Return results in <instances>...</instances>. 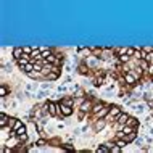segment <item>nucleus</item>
<instances>
[{
  "instance_id": "1",
  "label": "nucleus",
  "mask_w": 153,
  "mask_h": 153,
  "mask_svg": "<svg viewBox=\"0 0 153 153\" xmlns=\"http://www.w3.org/2000/svg\"><path fill=\"white\" fill-rule=\"evenodd\" d=\"M58 113H61L63 116H69L72 113V110L68 103H61V105H58Z\"/></svg>"
},
{
  "instance_id": "2",
  "label": "nucleus",
  "mask_w": 153,
  "mask_h": 153,
  "mask_svg": "<svg viewBox=\"0 0 153 153\" xmlns=\"http://www.w3.org/2000/svg\"><path fill=\"white\" fill-rule=\"evenodd\" d=\"M119 114H121V110L118 108V106H113V108L110 110V113H108V118L110 119H118Z\"/></svg>"
},
{
  "instance_id": "3",
  "label": "nucleus",
  "mask_w": 153,
  "mask_h": 153,
  "mask_svg": "<svg viewBox=\"0 0 153 153\" xmlns=\"http://www.w3.org/2000/svg\"><path fill=\"white\" fill-rule=\"evenodd\" d=\"M47 110H48V113H50L52 116H55L56 113H58V105L50 102V103H47Z\"/></svg>"
},
{
  "instance_id": "4",
  "label": "nucleus",
  "mask_w": 153,
  "mask_h": 153,
  "mask_svg": "<svg viewBox=\"0 0 153 153\" xmlns=\"http://www.w3.org/2000/svg\"><path fill=\"white\" fill-rule=\"evenodd\" d=\"M110 110H111V108H110V106H106V105H105L103 108H102L100 111L97 113V118H98V119H102V118H105V116H106V114H108V113H110Z\"/></svg>"
},
{
  "instance_id": "5",
  "label": "nucleus",
  "mask_w": 153,
  "mask_h": 153,
  "mask_svg": "<svg viewBox=\"0 0 153 153\" xmlns=\"http://www.w3.org/2000/svg\"><path fill=\"white\" fill-rule=\"evenodd\" d=\"M126 82H127V84H135V82H137V77L134 76L132 72H127V74H126Z\"/></svg>"
},
{
  "instance_id": "6",
  "label": "nucleus",
  "mask_w": 153,
  "mask_h": 153,
  "mask_svg": "<svg viewBox=\"0 0 153 153\" xmlns=\"http://www.w3.org/2000/svg\"><path fill=\"white\" fill-rule=\"evenodd\" d=\"M127 119H129V114H126V113H121L119 116H118V123H119L121 126L126 124V123H127Z\"/></svg>"
},
{
  "instance_id": "7",
  "label": "nucleus",
  "mask_w": 153,
  "mask_h": 153,
  "mask_svg": "<svg viewBox=\"0 0 153 153\" xmlns=\"http://www.w3.org/2000/svg\"><path fill=\"white\" fill-rule=\"evenodd\" d=\"M23 53H24L23 48H15V50H13V56H15L16 60H18V58H21V56H23Z\"/></svg>"
},
{
  "instance_id": "8",
  "label": "nucleus",
  "mask_w": 153,
  "mask_h": 153,
  "mask_svg": "<svg viewBox=\"0 0 153 153\" xmlns=\"http://www.w3.org/2000/svg\"><path fill=\"white\" fill-rule=\"evenodd\" d=\"M127 126H131V127H135V126H139V121L135 119V118H131L129 116V119H127V123H126Z\"/></svg>"
},
{
  "instance_id": "9",
  "label": "nucleus",
  "mask_w": 153,
  "mask_h": 153,
  "mask_svg": "<svg viewBox=\"0 0 153 153\" xmlns=\"http://www.w3.org/2000/svg\"><path fill=\"white\" fill-rule=\"evenodd\" d=\"M28 63H29V60L26 58V56H21V58H18V64H20L21 68H23V66H26Z\"/></svg>"
},
{
  "instance_id": "10",
  "label": "nucleus",
  "mask_w": 153,
  "mask_h": 153,
  "mask_svg": "<svg viewBox=\"0 0 153 153\" xmlns=\"http://www.w3.org/2000/svg\"><path fill=\"white\" fill-rule=\"evenodd\" d=\"M97 152H98V153H106V152H111V147H110V145H108V147H105V145H103V147H98V148H97Z\"/></svg>"
},
{
  "instance_id": "11",
  "label": "nucleus",
  "mask_w": 153,
  "mask_h": 153,
  "mask_svg": "<svg viewBox=\"0 0 153 153\" xmlns=\"http://www.w3.org/2000/svg\"><path fill=\"white\" fill-rule=\"evenodd\" d=\"M7 114H3V113H2V114H0V126H2V127H5V124H7Z\"/></svg>"
},
{
  "instance_id": "12",
  "label": "nucleus",
  "mask_w": 153,
  "mask_h": 153,
  "mask_svg": "<svg viewBox=\"0 0 153 153\" xmlns=\"http://www.w3.org/2000/svg\"><path fill=\"white\" fill-rule=\"evenodd\" d=\"M89 108H90V102H84L81 105V111H89Z\"/></svg>"
},
{
  "instance_id": "13",
  "label": "nucleus",
  "mask_w": 153,
  "mask_h": 153,
  "mask_svg": "<svg viewBox=\"0 0 153 153\" xmlns=\"http://www.w3.org/2000/svg\"><path fill=\"white\" fill-rule=\"evenodd\" d=\"M15 134H16V135H21V134H26V126L23 124L20 129H16V131H15Z\"/></svg>"
},
{
  "instance_id": "14",
  "label": "nucleus",
  "mask_w": 153,
  "mask_h": 153,
  "mask_svg": "<svg viewBox=\"0 0 153 153\" xmlns=\"http://www.w3.org/2000/svg\"><path fill=\"white\" fill-rule=\"evenodd\" d=\"M121 150H123V147H119V145H116V144L111 147V153H119Z\"/></svg>"
},
{
  "instance_id": "15",
  "label": "nucleus",
  "mask_w": 153,
  "mask_h": 153,
  "mask_svg": "<svg viewBox=\"0 0 153 153\" xmlns=\"http://www.w3.org/2000/svg\"><path fill=\"white\" fill-rule=\"evenodd\" d=\"M45 61H48V63H55V61H56V56H53L52 53H50V55L45 58Z\"/></svg>"
},
{
  "instance_id": "16",
  "label": "nucleus",
  "mask_w": 153,
  "mask_h": 153,
  "mask_svg": "<svg viewBox=\"0 0 153 153\" xmlns=\"http://www.w3.org/2000/svg\"><path fill=\"white\" fill-rule=\"evenodd\" d=\"M21 126H23V123H21V121H15V124L12 126V127H13V132H15L16 129H20Z\"/></svg>"
},
{
  "instance_id": "17",
  "label": "nucleus",
  "mask_w": 153,
  "mask_h": 153,
  "mask_svg": "<svg viewBox=\"0 0 153 153\" xmlns=\"http://www.w3.org/2000/svg\"><path fill=\"white\" fill-rule=\"evenodd\" d=\"M145 55H147V53H144L142 50H135V56H137V58H140V60H142V58H145Z\"/></svg>"
},
{
  "instance_id": "18",
  "label": "nucleus",
  "mask_w": 153,
  "mask_h": 153,
  "mask_svg": "<svg viewBox=\"0 0 153 153\" xmlns=\"http://www.w3.org/2000/svg\"><path fill=\"white\" fill-rule=\"evenodd\" d=\"M116 145H119V147L124 148V145H127V142H126L124 139H119V140H116Z\"/></svg>"
},
{
  "instance_id": "19",
  "label": "nucleus",
  "mask_w": 153,
  "mask_h": 153,
  "mask_svg": "<svg viewBox=\"0 0 153 153\" xmlns=\"http://www.w3.org/2000/svg\"><path fill=\"white\" fill-rule=\"evenodd\" d=\"M103 106H105V105H102V103L95 105V108H93V111H95V113H98V111H100V110H102V108H103Z\"/></svg>"
},
{
  "instance_id": "20",
  "label": "nucleus",
  "mask_w": 153,
  "mask_h": 153,
  "mask_svg": "<svg viewBox=\"0 0 153 153\" xmlns=\"http://www.w3.org/2000/svg\"><path fill=\"white\" fill-rule=\"evenodd\" d=\"M119 58H121V61H127L129 60V56L124 55V53H123V55H119Z\"/></svg>"
},
{
  "instance_id": "21",
  "label": "nucleus",
  "mask_w": 153,
  "mask_h": 153,
  "mask_svg": "<svg viewBox=\"0 0 153 153\" xmlns=\"http://www.w3.org/2000/svg\"><path fill=\"white\" fill-rule=\"evenodd\" d=\"M0 95H2V97H5V95H7V89H5V87H2V89H0Z\"/></svg>"
},
{
  "instance_id": "22",
  "label": "nucleus",
  "mask_w": 153,
  "mask_h": 153,
  "mask_svg": "<svg viewBox=\"0 0 153 153\" xmlns=\"http://www.w3.org/2000/svg\"><path fill=\"white\" fill-rule=\"evenodd\" d=\"M103 126H105V123H103V121H100V123H97V126H95V127H97V129H102Z\"/></svg>"
},
{
  "instance_id": "23",
  "label": "nucleus",
  "mask_w": 153,
  "mask_h": 153,
  "mask_svg": "<svg viewBox=\"0 0 153 153\" xmlns=\"http://www.w3.org/2000/svg\"><path fill=\"white\" fill-rule=\"evenodd\" d=\"M23 50H24V53H32V48L31 47H24Z\"/></svg>"
},
{
  "instance_id": "24",
  "label": "nucleus",
  "mask_w": 153,
  "mask_h": 153,
  "mask_svg": "<svg viewBox=\"0 0 153 153\" xmlns=\"http://www.w3.org/2000/svg\"><path fill=\"white\" fill-rule=\"evenodd\" d=\"M55 77H58V74H48L47 79H55Z\"/></svg>"
},
{
  "instance_id": "25",
  "label": "nucleus",
  "mask_w": 153,
  "mask_h": 153,
  "mask_svg": "<svg viewBox=\"0 0 153 153\" xmlns=\"http://www.w3.org/2000/svg\"><path fill=\"white\" fill-rule=\"evenodd\" d=\"M37 145H39V147H42V145H45V140H42V139H40V140L37 142Z\"/></svg>"
},
{
  "instance_id": "26",
  "label": "nucleus",
  "mask_w": 153,
  "mask_h": 153,
  "mask_svg": "<svg viewBox=\"0 0 153 153\" xmlns=\"http://www.w3.org/2000/svg\"><path fill=\"white\" fill-rule=\"evenodd\" d=\"M102 82H103V77H97V84H102Z\"/></svg>"
}]
</instances>
